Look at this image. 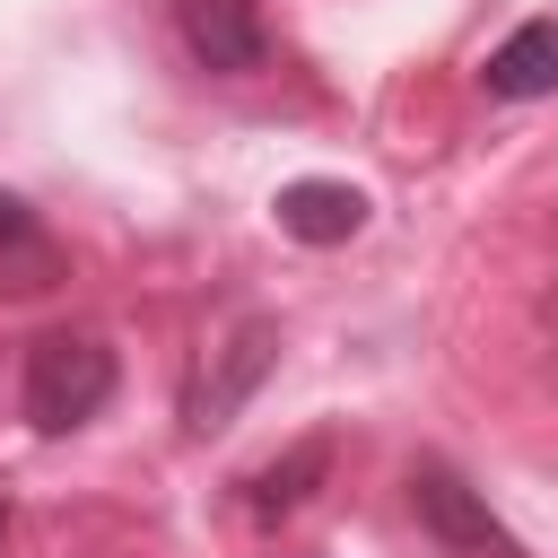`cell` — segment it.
Listing matches in <instances>:
<instances>
[{"instance_id": "6da1fadb", "label": "cell", "mask_w": 558, "mask_h": 558, "mask_svg": "<svg viewBox=\"0 0 558 558\" xmlns=\"http://www.w3.org/2000/svg\"><path fill=\"white\" fill-rule=\"evenodd\" d=\"M17 392H26V418L44 436H70L113 401V349L96 331H44L26 349V384Z\"/></svg>"}, {"instance_id": "7a4b0ae2", "label": "cell", "mask_w": 558, "mask_h": 558, "mask_svg": "<svg viewBox=\"0 0 558 558\" xmlns=\"http://www.w3.org/2000/svg\"><path fill=\"white\" fill-rule=\"evenodd\" d=\"M410 514L427 523V541L445 558H523V541L488 514V497L453 471V462H418L410 471Z\"/></svg>"}, {"instance_id": "3957f363", "label": "cell", "mask_w": 558, "mask_h": 558, "mask_svg": "<svg viewBox=\"0 0 558 558\" xmlns=\"http://www.w3.org/2000/svg\"><path fill=\"white\" fill-rule=\"evenodd\" d=\"M279 366V323H262V314H244L218 349H209V366L192 375V392H183V427L192 436H218L244 401H253V384Z\"/></svg>"}, {"instance_id": "277c9868", "label": "cell", "mask_w": 558, "mask_h": 558, "mask_svg": "<svg viewBox=\"0 0 558 558\" xmlns=\"http://www.w3.org/2000/svg\"><path fill=\"white\" fill-rule=\"evenodd\" d=\"M174 26H183V52L218 78H244L270 61V26H262V0H174Z\"/></svg>"}, {"instance_id": "5b68a950", "label": "cell", "mask_w": 558, "mask_h": 558, "mask_svg": "<svg viewBox=\"0 0 558 558\" xmlns=\"http://www.w3.org/2000/svg\"><path fill=\"white\" fill-rule=\"evenodd\" d=\"M279 235H296V244H349L357 227H366V192L357 183H331V174H296V183H279Z\"/></svg>"}, {"instance_id": "8992f818", "label": "cell", "mask_w": 558, "mask_h": 558, "mask_svg": "<svg viewBox=\"0 0 558 558\" xmlns=\"http://www.w3.org/2000/svg\"><path fill=\"white\" fill-rule=\"evenodd\" d=\"M480 87L523 105V96H558V17H523L488 61H480Z\"/></svg>"}, {"instance_id": "52a82bcc", "label": "cell", "mask_w": 558, "mask_h": 558, "mask_svg": "<svg viewBox=\"0 0 558 558\" xmlns=\"http://www.w3.org/2000/svg\"><path fill=\"white\" fill-rule=\"evenodd\" d=\"M323 471H331V436H305V445H288L270 471L244 480V506H253L262 523H279V514H296V506L323 488Z\"/></svg>"}, {"instance_id": "ba28073f", "label": "cell", "mask_w": 558, "mask_h": 558, "mask_svg": "<svg viewBox=\"0 0 558 558\" xmlns=\"http://www.w3.org/2000/svg\"><path fill=\"white\" fill-rule=\"evenodd\" d=\"M26 235H35V218H26V201L0 183V253H9V244H26Z\"/></svg>"}]
</instances>
